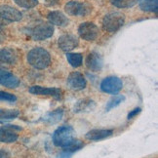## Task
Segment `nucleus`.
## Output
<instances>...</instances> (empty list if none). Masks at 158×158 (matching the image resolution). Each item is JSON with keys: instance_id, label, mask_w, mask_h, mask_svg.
Here are the masks:
<instances>
[{"instance_id": "nucleus-1", "label": "nucleus", "mask_w": 158, "mask_h": 158, "mask_svg": "<svg viewBox=\"0 0 158 158\" xmlns=\"http://www.w3.org/2000/svg\"><path fill=\"white\" fill-rule=\"evenodd\" d=\"M27 63L36 69H45L51 64V56L44 48L35 47L27 54Z\"/></svg>"}, {"instance_id": "nucleus-2", "label": "nucleus", "mask_w": 158, "mask_h": 158, "mask_svg": "<svg viewBox=\"0 0 158 158\" xmlns=\"http://www.w3.org/2000/svg\"><path fill=\"white\" fill-rule=\"evenodd\" d=\"M74 138V130L71 126L64 125L60 126L53 133L52 139L53 143L59 148H65L73 141Z\"/></svg>"}, {"instance_id": "nucleus-3", "label": "nucleus", "mask_w": 158, "mask_h": 158, "mask_svg": "<svg viewBox=\"0 0 158 158\" xmlns=\"http://www.w3.org/2000/svg\"><path fill=\"white\" fill-rule=\"evenodd\" d=\"M125 23V16L119 12L107 14L102 20V27L107 32H116Z\"/></svg>"}, {"instance_id": "nucleus-4", "label": "nucleus", "mask_w": 158, "mask_h": 158, "mask_svg": "<svg viewBox=\"0 0 158 158\" xmlns=\"http://www.w3.org/2000/svg\"><path fill=\"white\" fill-rule=\"evenodd\" d=\"M54 34V26L50 23H42L29 29V35L35 41H43Z\"/></svg>"}, {"instance_id": "nucleus-5", "label": "nucleus", "mask_w": 158, "mask_h": 158, "mask_svg": "<svg viewBox=\"0 0 158 158\" xmlns=\"http://www.w3.org/2000/svg\"><path fill=\"white\" fill-rule=\"evenodd\" d=\"M100 87L104 93L117 94L123 88V81L117 76H107L102 81Z\"/></svg>"}, {"instance_id": "nucleus-6", "label": "nucleus", "mask_w": 158, "mask_h": 158, "mask_svg": "<svg viewBox=\"0 0 158 158\" xmlns=\"http://www.w3.org/2000/svg\"><path fill=\"white\" fill-rule=\"evenodd\" d=\"M100 30L94 23H82L78 27L79 36L86 41H95L99 37Z\"/></svg>"}, {"instance_id": "nucleus-7", "label": "nucleus", "mask_w": 158, "mask_h": 158, "mask_svg": "<svg viewBox=\"0 0 158 158\" xmlns=\"http://www.w3.org/2000/svg\"><path fill=\"white\" fill-rule=\"evenodd\" d=\"M22 128L17 125H4L0 127V143H15L19 135L18 131H21Z\"/></svg>"}, {"instance_id": "nucleus-8", "label": "nucleus", "mask_w": 158, "mask_h": 158, "mask_svg": "<svg viewBox=\"0 0 158 158\" xmlns=\"http://www.w3.org/2000/svg\"><path fill=\"white\" fill-rule=\"evenodd\" d=\"M64 10L69 16H85L92 11L90 6L87 4L77 1H69V3H66L64 6Z\"/></svg>"}, {"instance_id": "nucleus-9", "label": "nucleus", "mask_w": 158, "mask_h": 158, "mask_svg": "<svg viewBox=\"0 0 158 158\" xmlns=\"http://www.w3.org/2000/svg\"><path fill=\"white\" fill-rule=\"evenodd\" d=\"M29 93L37 96H50L56 100H62L63 91L58 88H46L42 86H31L29 88Z\"/></svg>"}, {"instance_id": "nucleus-10", "label": "nucleus", "mask_w": 158, "mask_h": 158, "mask_svg": "<svg viewBox=\"0 0 158 158\" xmlns=\"http://www.w3.org/2000/svg\"><path fill=\"white\" fill-rule=\"evenodd\" d=\"M0 17L6 22H19L23 19L21 11L9 5L0 6Z\"/></svg>"}, {"instance_id": "nucleus-11", "label": "nucleus", "mask_w": 158, "mask_h": 158, "mask_svg": "<svg viewBox=\"0 0 158 158\" xmlns=\"http://www.w3.org/2000/svg\"><path fill=\"white\" fill-rule=\"evenodd\" d=\"M0 84L4 87L15 89L19 87L20 79L15 76L12 72L0 66Z\"/></svg>"}, {"instance_id": "nucleus-12", "label": "nucleus", "mask_w": 158, "mask_h": 158, "mask_svg": "<svg viewBox=\"0 0 158 158\" xmlns=\"http://www.w3.org/2000/svg\"><path fill=\"white\" fill-rule=\"evenodd\" d=\"M58 44L59 47L60 48V50H63L64 52L66 53H69L78 46L79 40L75 35L68 33L60 36L58 40Z\"/></svg>"}, {"instance_id": "nucleus-13", "label": "nucleus", "mask_w": 158, "mask_h": 158, "mask_svg": "<svg viewBox=\"0 0 158 158\" xmlns=\"http://www.w3.org/2000/svg\"><path fill=\"white\" fill-rule=\"evenodd\" d=\"M68 86L73 91H80L86 88L87 81L86 78L80 72H72L68 77Z\"/></svg>"}, {"instance_id": "nucleus-14", "label": "nucleus", "mask_w": 158, "mask_h": 158, "mask_svg": "<svg viewBox=\"0 0 158 158\" xmlns=\"http://www.w3.org/2000/svg\"><path fill=\"white\" fill-rule=\"evenodd\" d=\"M48 21L53 26H58L60 27H64L66 26H69V20L68 19L64 13H62L60 11H51L47 16Z\"/></svg>"}, {"instance_id": "nucleus-15", "label": "nucleus", "mask_w": 158, "mask_h": 158, "mask_svg": "<svg viewBox=\"0 0 158 158\" xmlns=\"http://www.w3.org/2000/svg\"><path fill=\"white\" fill-rule=\"evenodd\" d=\"M86 66L93 71H100L102 69L104 62H102V58L101 55L97 52L90 53L86 58Z\"/></svg>"}, {"instance_id": "nucleus-16", "label": "nucleus", "mask_w": 158, "mask_h": 158, "mask_svg": "<svg viewBox=\"0 0 158 158\" xmlns=\"http://www.w3.org/2000/svg\"><path fill=\"white\" fill-rule=\"evenodd\" d=\"M113 134V131L110 129H93L86 133L85 138L89 141H102L108 137H110Z\"/></svg>"}, {"instance_id": "nucleus-17", "label": "nucleus", "mask_w": 158, "mask_h": 158, "mask_svg": "<svg viewBox=\"0 0 158 158\" xmlns=\"http://www.w3.org/2000/svg\"><path fill=\"white\" fill-rule=\"evenodd\" d=\"M96 108V102L88 98L81 99L77 101L73 107V112L75 113H82V112H90L93 111Z\"/></svg>"}, {"instance_id": "nucleus-18", "label": "nucleus", "mask_w": 158, "mask_h": 158, "mask_svg": "<svg viewBox=\"0 0 158 158\" xmlns=\"http://www.w3.org/2000/svg\"><path fill=\"white\" fill-rule=\"evenodd\" d=\"M18 60L17 52L12 48H2L0 49V63L14 64Z\"/></svg>"}, {"instance_id": "nucleus-19", "label": "nucleus", "mask_w": 158, "mask_h": 158, "mask_svg": "<svg viewBox=\"0 0 158 158\" xmlns=\"http://www.w3.org/2000/svg\"><path fill=\"white\" fill-rule=\"evenodd\" d=\"M63 114H64L63 108H58L51 112H48L42 120L48 124H55V123H58L59 121L62 119Z\"/></svg>"}, {"instance_id": "nucleus-20", "label": "nucleus", "mask_w": 158, "mask_h": 158, "mask_svg": "<svg viewBox=\"0 0 158 158\" xmlns=\"http://www.w3.org/2000/svg\"><path fill=\"white\" fill-rule=\"evenodd\" d=\"M139 5L144 12H157L158 0H139Z\"/></svg>"}, {"instance_id": "nucleus-21", "label": "nucleus", "mask_w": 158, "mask_h": 158, "mask_svg": "<svg viewBox=\"0 0 158 158\" xmlns=\"http://www.w3.org/2000/svg\"><path fill=\"white\" fill-rule=\"evenodd\" d=\"M66 60L72 68H79L83 62V56L80 53H66Z\"/></svg>"}, {"instance_id": "nucleus-22", "label": "nucleus", "mask_w": 158, "mask_h": 158, "mask_svg": "<svg viewBox=\"0 0 158 158\" xmlns=\"http://www.w3.org/2000/svg\"><path fill=\"white\" fill-rule=\"evenodd\" d=\"M20 115V111L18 109H6L0 108V120H12L15 119Z\"/></svg>"}, {"instance_id": "nucleus-23", "label": "nucleus", "mask_w": 158, "mask_h": 158, "mask_svg": "<svg viewBox=\"0 0 158 158\" xmlns=\"http://www.w3.org/2000/svg\"><path fill=\"white\" fill-rule=\"evenodd\" d=\"M125 101V96L123 95H116L108 101L106 106V111H110L111 109L117 107L119 105H121Z\"/></svg>"}, {"instance_id": "nucleus-24", "label": "nucleus", "mask_w": 158, "mask_h": 158, "mask_svg": "<svg viewBox=\"0 0 158 158\" xmlns=\"http://www.w3.org/2000/svg\"><path fill=\"white\" fill-rule=\"evenodd\" d=\"M110 2L117 8H130L135 6L139 0H110Z\"/></svg>"}, {"instance_id": "nucleus-25", "label": "nucleus", "mask_w": 158, "mask_h": 158, "mask_svg": "<svg viewBox=\"0 0 158 158\" xmlns=\"http://www.w3.org/2000/svg\"><path fill=\"white\" fill-rule=\"evenodd\" d=\"M83 147H84L83 142H81L80 139H74L73 141L68 145V147L64 148V151H68V152H70V153H74L75 151L81 149Z\"/></svg>"}, {"instance_id": "nucleus-26", "label": "nucleus", "mask_w": 158, "mask_h": 158, "mask_svg": "<svg viewBox=\"0 0 158 158\" xmlns=\"http://www.w3.org/2000/svg\"><path fill=\"white\" fill-rule=\"evenodd\" d=\"M14 2L18 6L25 9H31L38 5V0H14Z\"/></svg>"}, {"instance_id": "nucleus-27", "label": "nucleus", "mask_w": 158, "mask_h": 158, "mask_svg": "<svg viewBox=\"0 0 158 158\" xmlns=\"http://www.w3.org/2000/svg\"><path fill=\"white\" fill-rule=\"evenodd\" d=\"M0 101L13 102L17 101V97L13 94H11V93L4 92V91H0Z\"/></svg>"}, {"instance_id": "nucleus-28", "label": "nucleus", "mask_w": 158, "mask_h": 158, "mask_svg": "<svg viewBox=\"0 0 158 158\" xmlns=\"http://www.w3.org/2000/svg\"><path fill=\"white\" fill-rule=\"evenodd\" d=\"M142 111V108H139V107H136L135 109H133V110H131L130 112H129V114H128V120H130V119H133L134 117H136L137 115Z\"/></svg>"}, {"instance_id": "nucleus-29", "label": "nucleus", "mask_w": 158, "mask_h": 158, "mask_svg": "<svg viewBox=\"0 0 158 158\" xmlns=\"http://www.w3.org/2000/svg\"><path fill=\"white\" fill-rule=\"evenodd\" d=\"M71 155H72V153H70V152H68V151H63L62 153H60L58 155L57 158H70Z\"/></svg>"}, {"instance_id": "nucleus-30", "label": "nucleus", "mask_w": 158, "mask_h": 158, "mask_svg": "<svg viewBox=\"0 0 158 158\" xmlns=\"http://www.w3.org/2000/svg\"><path fill=\"white\" fill-rule=\"evenodd\" d=\"M0 158H10V153L4 149H0Z\"/></svg>"}, {"instance_id": "nucleus-31", "label": "nucleus", "mask_w": 158, "mask_h": 158, "mask_svg": "<svg viewBox=\"0 0 158 158\" xmlns=\"http://www.w3.org/2000/svg\"><path fill=\"white\" fill-rule=\"evenodd\" d=\"M8 22H6V21H4L1 17H0V27H2L3 26H5L6 23H7Z\"/></svg>"}]
</instances>
